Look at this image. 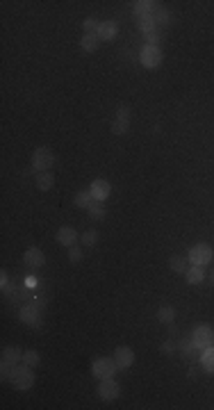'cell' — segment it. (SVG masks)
Masks as SVG:
<instances>
[{
  "instance_id": "1",
  "label": "cell",
  "mask_w": 214,
  "mask_h": 410,
  "mask_svg": "<svg viewBox=\"0 0 214 410\" xmlns=\"http://www.w3.org/2000/svg\"><path fill=\"white\" fill-rule=\"evenodd\" d=\"M9 383H12L16 390H30L32 385H35V369L28 367L25 363H18L16 367L12 369Z\"/></svg>"
},
{
  "instance_id": "2",
  "label": "cell",
  "mask_w": 214,
  "mask_h": 410,
  "mask_svg": "<svg viewBox=\"0 0 214 410\" xmlns=\"http://www.w3.org/2000/svg\"><path fill=\"white\" fill-rule=\"evenodd\" d=\"M18 363H23V353L21 349H16V346H5L3 351V363H0V367H3V380H9V376H12V369L16 367Z\"/></svg>"
},
{
  "instance_id": "3",
  "label": "cell",
  "mask_w": 214,
  "mask_h": 410,
  "mask_svg": "<svg viewBox=\"0 0 214 410\" xmlns=\"http://www.w3.org/2000/svg\"><path fill=\"white\" fill-rule=\"evenodd\" d=\"M52 164H55V153H52L48 146H41L32 153V171L35 173H41V171H50Z\"/></svg>"
},
{
  "instance_id": "4",
  "label": "cell",
  "mask_w": 214,
  "mask_h": 410,
  "mask_svg": "<svg viewBox=\"0 0 214 410\" xmlns=\"http://www.w3.org/2000/svg\"><path fill=\"white\" fill-rule=\"evenodd\" d=\"M187 260H189V265L205 267V265H210V262L214 260V251H212L210 244H196V246L189 248Z\"/></svg>"
},
{
  "instance_id": "5",
  "label": "cell",
  "mask_w": 214,
  "mask_h": 410,
  "mask_svg": "<svg viewBox=\"0 0 214 410\" xmlns=\"http://www.w3.org/2000/svg\"><path fill=\"white\" fill-rule=\"evenodd\" d=\"M164 60V53L159 46H153V43H146L139 53V62H142L144 68H157Z\"/></svg>"
},
{
  "instance_id": "6",
  "label": "cell",
  "mask_w": 214,
  "mask_h": 410,
  "mask_svg": "<svg viewBox=\"0 0 214 410\" xmlns=\"http://www.w3.org/2000/svg\"><path fill=\"white\" fill-rule=\"evenodd\" d=\"M119 372V367H116V363H114V358H96L94 363H91V374L96 376L98 380H103V378H114V374Z\"/></svg>"
},
{
  "instance_id": "7",
  "label": "cell",
  "mask_w": 214,
  "mask_h": 410,
  "mask_svg": "<svg viewBox=\"0 0 214 410\" xmlns=\"http://www.w3.org/2000/svg\"><path fill=\"white\" fill-rule=\"evenodd\" d=\"M192 342H194V346L201 349V351L210 349V346H214V328L207 324L196 326V328H194V335H192Z\"/></svg>"
},
{
  "instance_id": "8",
  "label": "cell",
  "mask_w": 214,
  "mask_h": 410,
  "mask_svg": "<svg viewBox=\"0 0 214 410\" xmlns=\"http://www.w3.org/2000/svg\"><path fill=\"white\" fill-rule=\"evenodd\" d=\"M130 119H132V110L130 105H119L116 107V119L112 123V133L114 135H125L130 130Z\"/></svg>"
},
{
  "instance_id": "9",
  "label": "cell",
  "mask_w": 214,
  "mask_h": 410,
  "mask_svg": "<svg viewBox=\"0 0 214 410\" xmlns=\"http://www.w3.org/2000/svg\"><path fill=\"white\" fill-rule=\"evenodd\" d=\"M98 397L103 401H114V399L121 397V385L114 378H103L98 385Z\"/></svg>"
},
{
  "instance_id": "10",
  "label": "cell",
  "mask_w": 214,
  "mask_h": 410,
  "mask_svg": "<svg viewBox=\"0 0 214 410\" xmlns=\"http://www.w3.org/2000/svg\"><path fill=\"white\" fill-rule=\"evenodd\" d=\"M114 363L119 369H128L135 365V351L130 349V346H116L114 349Z\"/></svg>"
},
{
  "instance_id": "11",
  "label": "cell",
  "mask_w": 214,
  "mask_h": 410,
  "mask_svg": "<svg viewBox=\"0 0 214 410\" xmlns=\"http://www.w3.org/2000/svg\"><path fill=\"white\" fill-rule=\"evenodd\" d=\"M18 319H21L23 324L35 326V328H39V326H41V315H39V305H35V303L23 305V308H21V312H18Z\"/></svg>"
},
{
  "instance_id": "12",
  "label": "cell",
  "mask_w": 214,
  "mask_h": 410,
  "mask_svg": "<svg viewBox=\"0 0 214 410\" xmlns=\"http://www.w3.org/2000/svg\"><path fill=\"white\" fill-rule=\"evenodd\" d=\"M89 192H91V196H94V201L105 203L107 198H110V194H112V185L107 183V180L98 178V180H94V183H91Z\"/></svg>"
},
{
  "instance_id": "13",
  "label": "cell",
  "mask_w": 214,
  "mask_h": 410,
  "mask_svg": "<svg viewBox=\"0 0 214 410\" xmlns=\"http://www.w3.org/2000/svg\"><path fill=\"white\" fill-rule=\"evenodd\" d=\"M157 9H159V3H155V0H137V3H132V12L137 18L153 16Z\"/></svg>"
},
{
  "instance_id": "14",
  "label": "cell",
  "mask_w": 214,
  "mask_h": 410,
  "mask_svg": "<svg viewBox=\"0 0 214 410\" xmlns=\"http://www.w3.org/2000/svg\"><path fill=\"white\" fill-rule=\"evenodd\" d=\"M23 260H25V265L32 267V269H39V267L46 265V255H43V251H41V248H37V246L28 248L25 255H23Z\"/></svg>"
},
{
  "instance_id": "15",
  "label": "cell",
  "mask_w": 214,
  "mask_h": 410,
  "mask_svg": "<svg viewBox=\"0 0 214 410\" xmlns=\"http://www.w3.org/2000/svg\"><path fill=\"white\" fill-rule=\"evenodd\" d=\"M77 237H80V235H77V230H75V228H71V226H62L60 230H57V242H60L64 248L75 246Z\"/></svg>"
},
{
  "instance_id": "16",
  "label": "cell",
  "mask_w": 214,
  "mask_h": 410,
  "mask_svg": "<svg viewBox=\"0 0 214 410\" xmlns=\"http://www.w3.org/2000/svg\"><path fill=\"white\" fill-rule=\"evenodd\" d=\"M96 34L100 37V41H112V39L119 34V23L116 21H100L98 32Z\"/></svg>"
},
{
  "instance_id": "17",
  "label": "cell",
  "mask_w": 214,
  "mask_h": 410,
  "mask_svg": "<svg viewBox=\"0 0 214 410\" xmlns=\"http://www.w3.org/2000/svg\"><path fill=\"white\" fill-rule=\"evenodd\" d=\"M80 48L85 53H96L100 48V37L96 32H89V34H82L80 39Z\"/></svg>"
},
{
  "instance_id": "18",
  "label": "cell",
  "mask_w": 214,
  "mask_h": 410,
  "mask_svg": "<svg viewBox=\"0 0 214 410\" xmlns=\"http://www.w3.org/2000/svg\"><path fill=\"white\" fill-rule=\"evenodd\" d=\"M52 187H55V175H52V171H41V173H37V189L50 192Z\"/></svg>"
},
{
  "instance_id": "19",
  "label": "cell",
  "mask_w": 214,
  "mask_h": 410,
  "mask_svg": "<svg viewBox=\"0 0 214 410\" xmlns=\"http://www.w3.org/2000/svg\"><path fill=\"white\" fill-rule=\"evenodd\" d=\"M184 276H187V283L189 285H201L203 280H205V271H203V267L198 265H192L187 271H184Z\"/></svg>"
},
{
  "instance_id": "20",
  "label": "cell",
  "mask_w": 214,
  "mask_h": 410,
  "mask_svg": "<svg viewBox=\"0 0 214 410\" xmlns=\"http://www.w3.org/2000/svg\"><path fill=\"white\" fill-rule=\"evenodd\" d=\"M137 28L142 30V34H146V37H148L150 32L159 30L157 23H155V14H153V16H142V18H137Z\"/></svg>"
},
{
  "instance_id": "21",
  "label": "cell",
  "mask_w": 214,
  "mask_h": 410,
  "mask_svg": "<svg viewBox=\"0 0 214 410\" xmlns=\"http://www.w3.org/2000/svg\"><path fill=\"white\" fill-rule=\"evenodd\" d=\"M187 258H180V255H171V258H169V269H171L173 273H184V271H187L189 269V267H187Z\"/></svg>"
},
{
  "instance_id": "22",
  "label": "cell",
  "mask_w": 214,
  "mask_h": 410,
  "mask_svg": "<svg viewBox=\"0 0 214 410\" xmlns=\"http://www.w3.org/2000/svg\"><path fill=\"white\" fill-rule=\"evenodd\" d=\"M157 319H159V324H169V326H171L173 319H176V308L162 305V308L157 310Z\"/></svg>"
},
{
  "instance_id": "23",
  "label": "cell",
  "mask_w": 214,
  "mask_h": 410,
  "mask_svg": "<svg viewBox=\"0 0 214 410\" xmlns=\"http://www.w3.org/2000/svg\"><path fill=\"white\" fill-rule=\"evenodd\" d=\"M73 203H75L80 210H89V205L94 203V196H91L89 189H82V192L75 194V201H73Z\"/></svg>"
},
{
  "instance_id": "24",
  "label": "cell",
  "mask_w": 214,
  "mask_h": 410,
  "mask_svg": "<svg viewBox=\"0 0 214 410\" xmlns=\"http://www.w3.org/2000/svg\"><path fill=\"white\" fill-rule=\"evenodd\" d=\"M87 212H89V217L94 219V221H100V219L107 217V208H105V205L100 203V201H94V203H91Z\"/></svg>"
},
{
  "instance_id": "25",
  "label": "cell",
  "mask_w": 214,
  "mask_h": 410,
  "mask_svg": "<svg viewBox=\"0 0 214 410\" xmlns=\"http://www.w3.org/2000/svg\"><path fill=\"white\" fill-rule=\"evenodd\" d=\"M23 363L28 365V367H32L35 369L39 363H41V355H39V351H35V349H28L25 353H23Z\"/></svg>"
},
{
  "instance_id": "26",
  "label": "cell",
  "mask_w": 214,
  "mask_h": 410,
  "mask_svg": "<svg viewBox=\"0 0 214 410\" xmlns=\"http://www.w3.org/2000/svg\"><path fill=\"white\" fill-rule=\"evenodd\" d=\"M98 230H96V228H89V230H85V233H82V244H85V246H94V244L96 242H98Z\"/></svg>"
},
{
  "instance_id": "27",
  "label": "cell",
  "mask_w": 214,
  "mask_h": 410,
  "mask_svg": "<svg viewBox=\"0 0 214 410\" xmlns=\"http://www.w3.org/2000/svg\"><path fill=\"white\" fill-rule=\"evenodd\" d=\"M203 367H205V372L214 374V346L205 349V353H203Z\"/></svg>"
},
{
  "instance_id": "28",
  "label": "cell",
  "mask_w": 214,
  "mask_h": 410,
  "mask_svg": "<svg viewBox=\"0 0 214 410\" xmlns=\"http://www.w3.org/2000/svg\"><path fill=\"white\" fill-rule=\"evenodd\" d=\"M169 21H171V14H169L164 7H159L157 12H155V23H157V28L159 25H169Z\"/></svg>"
},
{
  "instance_id": "29",
  "label": "cell",
  "mask_w": 214,
  "mask_h": 410,
  "mask_svg": "<svg viewBox=\"0 0 214 410\" xmlns=\"http://www.w3.org/2000/svg\"><path fill=\"white\" fill-rule=\"evenodd\" d=\"M98 25H100V21H96V18H85V23H82V30H85V34H89V32H98Z\"/></svg>"
},
{
  "instance_id": "30",
  "label": "cell",
  "mask_w": 214,
  "mask_h": 410,
  "mask_svg": "<svg viewBox=\"0 0 214 410\" xmlns=\"http://www.w3.org/2000/svg\"><path fill=\"white\" fill-rule=\"evenodd\" d=\"M69 260H71V262H80V260H82V248L77 246V244L69 248Z\"/></svg>"
},
{
  "instance_id": "31",
  "label": "cell",
  "mask_w": 214,
  "mask_h": 410,
  "mask_svg": "<svg viewBox=\"0 0 214 410\" xmlns=\"http://www.w3.org/2000/svg\"><path fill=\"white\" fill-rule=\"evenodd\" d=\"M146 39H148V43H153V46H159L157 41H162V34H159V30H155V32H150Z\"/></svg>"
},
{
  "instance_id": "32",
  "label": "cell",
  "mask_w": 214,
  "mask_h": 410,
  "mask_svg": "<svg viewBox=\"0 0 214 410\" xmlns=\"http://www.w3.org/2000/svg\"><path fill=\"white\" fill-rule=\"evenodd\" d=\"M173 349H176V342H171V340L164 342V344H162V353H164V355H171V353H173Z\"/></svg>"
},
{
  "instance_id": "33",
  "label": "cell",
  "mask_w": 214,
  "mask_h": 410,
  "mask_svg": "<svg viewBox=\"0 0 214 410\" xmlns=\"http://www.w3.org/2000/svg\"><path fill=\"white\" fill-rule=\"evenodd\" d=\"M194 349H196V346H194L192 340H189V342H182V353H184V355H192Z\"/></svg>"
},
{
  "instance_id": "34",
  "label": "cell",
  "mask_w": 214,
  "mask_h": 410,
  "mask_svg": "<svg viewBox=\"0 0 214 410\" xmlns=\"http://www.w3.org/2000/svg\"><path fill=\"white\" fill-rule=\"evenodd\" d=\"M212 283H214V273H212Z\"/></svg>"
}]
</instances>
